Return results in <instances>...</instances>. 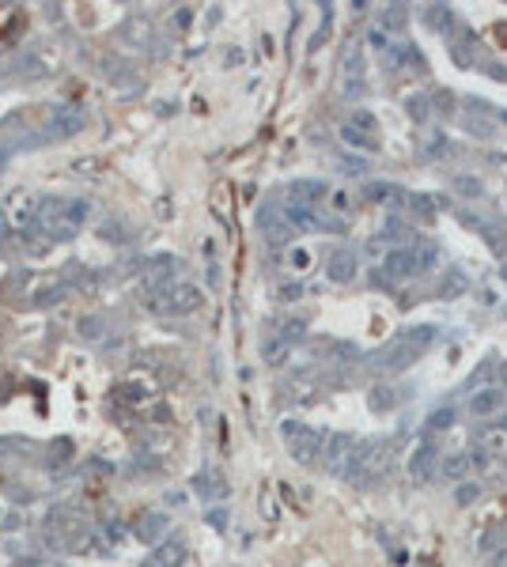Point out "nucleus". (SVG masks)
Segmentation results:
<instances>
[{
    "instance_id": "1",
    "label": "nucleus",
    "mask_w": 507,
    "mask_h": 567,
    "mask_svg": "<svg viewBox=\"0 0 507 567\" xmlns=\"http://www.w3.org/2000/svg\"><path fill=\"white\" fill-rule=\"evenodd\" d=\"M431 340H435V325H413L401 340H393L386 352H378L375 370H405V367H413V363L431 348Z\"/></svg>"
},
{
    "instance_id": "2",
    "label": "nucleus",
    "mask_w": 507,
    "mask_h": 567,
    "mask_svg": "<svg viewBox=\"0 0 507 567\" xmlns=\"http://www.w3.org/2000/svg\"><path fill=\"white\" fill-rule=\"evenodd\" d=\"M341 95L348 102L367 95V68H363V53L360 49H348L345 65H341Z\"/></svg>"
},
{
    "instance_id": "3",
    "label": "nucleus",
    "mask_w": 507,
    "mask_h": 567,
    "mask_svg": "<svg viewBox=\"0 0 507 567\" xmlns=\"http://www.w3.org/2000/svg\"><path fill=\"white\" fill-rule=\"evenodd\" d=\"M322 443H325V435H322V431L303 427L299 435L292 438V458L299 461V465H314V461L322 458Z\"/></svg>"
},
{
    "instance_id": "4",
    "label": "nucleus",
    "mask_w": 507,
    "mask_h": 567,
    "mask_svg": "<svg viewBox=\"0 0 507 567\" xmlns=\"http://www.w3.org/2000/svg\"><path fill=\"white\" fill-rule=\"evenodd\" d=\"M352 446H356V438L345 435V431H333V435H325L322 458H325V465H330L337 476H341V469H345V461H348V454H352Z\"/></svg>"
},
{
    "instance_id": "5",
    "label": "nucleus",
    "mask_w": 507,
    "mask_h": 567,
    "mask_svg": "<svg viewBox=\"0 0 507 567\" xmlns=\"http://www.w3.org/2000/svg\"><path fill=\"white\" fill-rule=\"evenodd\" d=\"M466 408H469V416H496L504 408V390L499 386H484V390H477L466 401Z\"/></svg>"
},
{
    "instance_id": "6",
    "label": "nucleus",
    "mask_w": 507,
    "mask_h": 567,
    "mask_svg": "<svg viewBox=\"0 0 507 567\" xmlns=\"http://www.w3.org/2000/svg\"><path fill=\"white\" fill-rule=\"evenodd\" d=\"M330 197V186L325 181H295L292 189H288V204H303V208H314L318 201H325Z\"/></svg>"
},
{
    "instance_id": "7",
    "label": "nucleus",
    "mask_w": 507,
    "mask_h": 567,
    "mask_svg": "<svg viewBox=\"0 0 507 567\" xmlns=\"http://www.w3.org/2000/svg\"><path fill=\"white\" fill-rule=\"evenodd\" d=\"M435 458H439L435 443H420V446H416V454L409 458V476H413L416 484H424L431 473H435Z\"/></svg>"
},
{
    "instance_id": "8",
    "label": "nucleus",
    "mask_w": 507,
    "mask_h": 567,
    "mask_svg": "<svg viewBox=\"0 0 507 567\" xmlns=\"http://www.w3.org/2000/svg\"><path fill=\"white\" fill-rule=\"evenodd\" d=\"M382 272L390 280H409V276H416V257H413V249H390L386 254V265H382Z\"/></svg>"
},
{
    "instance_id": "9",
    "label": "nucleus",
    "mask_w": 507,
    "mask_h": 567,
    "mask_svg": "<svg viewBox=\"0 0 507 567\" xmlns=\"http://www.w3.org/2000/svg\"><path fill=\"white\" fill-rule=\"evenodd\" d=\"M325 272H330V280H337V284H348V280L356 276V254L352 249H333L330 261H325Z\"/></svg>"
},
{
    "instance_id": "10",
    "label": "nucleus",
    "mask_w": 507,
    "mask_h": 567,
    "mask_svg": "<svg viewBox=\"0 0 507 567\" xmlns=\"http://www.w3.org/2000/svg\"><path fill=\"white\" fill-rule=\"evenodd\" d=\"M257 223L265 227V234H269L272 242H277V246H284V242H292V223H288L284 216H277V212L272 208H261V216H257Z\"/></svg>"
},
{
    "instance_id": "11",
    "label": "nucleus",
    "mask_w": 507,
    "mask_h": 567,
    "mask_svg": "<svg viewBox=\"0 0 507 567\" xmlns=\"http://www.w3.org/2000/svg\"><path fill=\"white\" fill-rule=\"evenodd\" d=\"M363 197L375 201V204H401L405 201L401 186H393V181H367V186H363Z\"/></svg>"
},
{
    "instance_id": "12",
    "label": "nucleus",
    "mask_w": 507,
    "mask_h": 567,
    "mask_svg": "<svg viewBox=\"0 0 507 567\" xmlns=\"http://www.w3.org/2000/svg\"><path fill=\"white\" fill-rule=\"evenodd\" d=\"M424 23H428L435 34H451L454 30V12L446 4H428L424 8Z\"/></svg>"
},
{
    "instance_id": "13",
    "label": "nucleus",
    "mask_w": 507,
    "mask_h": 567,
    "mask_svg": "<svg viewBox=\"0 0 507 567\" xmlns=\"http://www.w3.org/2000/svg\"><path fill=\"white\" fill-rule=\"evenodd\" d=\"M197 302H201V295H197L193 287H174V291L163 299V310H171V314H186V310L197 307Z\"/></svg>"
},
{
    "instance_id": "14",
    "label": "nucleus",
    "mask_w": 507,
    "mask_h": 567,
    "mask_svg": "<svg viewBox=\"0 0 507 567\" xmlns=\"http://www.w3.org/2000/svg\"><path fill=\"white\" fill-rule=\"evenodd\" d=\"M409 208V216H416V219H431L435 216V208H439V201L435 197H428V193H405V201H401Z\"/></svg>"
},
{
    "instance_id": "15",
    "label": "nucleus",
    "mask_w": 507,
    "mask_h": 567,
    "mask_svg": "<svg viewBox=\"0 0 507 567\" xmlns=\"http://www.w3.org/2000/svg\"><path fill=\"white\" fill-rule=\"evenodd\" d=\"M367 405H371V412H390V408L398 405V390H393V386H386V382L371 386Z\"/></svg>"
},
{
    "instance_id": "16",
    "label": "nucleus",
    "mask_w": 507,
    "mask_h": 567,
    "mask_svg": "<svg viewBox=\"0 0 507 567\" xmlns=\"http://www.w3.org/2000/svg\"><path fill=\"white\" fill-rule=\"evenodd\" d=\"M462 125H466L469 136H477V140H488L492 133H496V118H484V113H462Z\"/></svg>"
},
{
    "instance_id": "17",
    "label": "nucleus",
    "mask_w": 507,
    "mask_h": 567,
    "mask_svg": "<svg viewBox=\"0 0 507 567\" xmlns=\"http://www.w3.org/2000/svg\"><path fill=\"white\" fill-rule=\"evenodd\" d=\"M439 473H443L446 480H466V473H469V454H446V458L439 461Z\"/></svg>"
},
{
    "instance_id": "18",
    "label": "nucleus",
    "mask_w": 507,
    "mask_h": 567,
    "mask_svg": "<svg viewBox=\"0 0 507 567\" xmlns=\"http://www.w3.org/2000/svg\"><path fill=\"white\" fill-rule=\"evenodd\" d=\"M405 113H409V121H413V125H428V118H431L428 95H409L405 98Z\"/></svg>"
},
{
    "instance_id": "19",
    "label": "nucleus",
    "mask_w": 507,
    "mask_h": 567,
    "mask_svg": "<svg viewBox=\"0 0 507 567\" xmlns=\"http://www.w3.org/2000/svg\"><path fill=\"white\" fill-rule=\"evenodd\" d=\"M466 284H469V280H466V272H462V269H446V276L439 280L435 295H439V299H451V295H458Z\"/></svg>"
},
{
    "instance_id": "20",
    "label": "nucleus",
    "mask_w": 507,
    "mask_h": 567,
    "mask_svg": "<svg viewBox=\"0 0 507 567\" xmlns=\"http://www.w3.org/2000/svg\"><path fill=\"white\" fill-rule=\"evenodd\" d=\"M413 257H416V272H424V269H431V265H435V257H439V249L431 246V242H416L413 246Z\"/></svg>"
},
{
    "instance_id": "21",
    "label": "nucleus",
    "mask_w": 507,
    "mask_h": 567,
    "mask_svg": "<svg viewBox=\"0 0 507 567\" xmlns=\"http://www.w3.org/2000/svg\"><path fill=\"white\" fill-rule=\"evenodd\" d=\"M405 23H409V8H405V4H390V8L382 12V27L405 30Z\"/></svg>"
},
{
    "instance_id": "22",
    "label": "nucleus",
    "mask_w": 507,
    "mask_h": 567,
    "mask_svg": "<svg viewBox=\"0 0 507 567\" xmlns=\"http://www.w3.org/2000/svg\"><path fill=\"white\" fill-rule=\"evenodd\" d=\"M341 140H345V144H352V148H363V151H371V148H375V136L360 133V129H352V125H341Z\"/></svg>"
},
{
    "instance_id": "23",
    "label": "nucleus",
    "mask_w": 507,
    "mask_h": 567,
    "mask_svg": "<svg viewBox=\"0 0 507 567\" xmlns=\"http://www.w3.org/2000/svg\"><path fill=\"white\" fill-rule=\"evenodd\" d=\"M477 496H481V484H477V480H458V488H454V503H458V507L477 503Z\"/></svg>"
},
{
    "instance_id": "24",
    "label": "nucleus",
    "mask_w": 507,
    "mask_h": 567,
    "mask_svg": "<svg viewBox=\"0 0 507 567\" xmlns=\"http://www.w3.org/2000/svg\"><path fill=\"white\" fill-rule=\"evenodd\" d=\"M481 234L488 238V249H492V254H504V249H507V231H504V227L481 223Z\"/></svg>"
},
{
    "instance_id": "25",
    "label": "nucleus",
    "mask_w": 507,
    "mask_h": 567,
    "mask_svg": "<svg viewBox=\"0 0 507 567\" xmlns=\"http://www.w3.org/2000/svg\"><path fill=\"white\" fill-rule=\"evenodd\" d=\"M454 189H458L462 197H481L484 193V186L473 178V174H458V178H454Z\"/></svg>"
},
{
    "instance_id": "26",
    "label": "nucleus",
    "mask_w": 507,
    "mask_h": 567,
    "mask_svg": "<svg viewBox=\"0 0 507 567\" xmlns=\"http://www.w3.org/2000/svg\"><path fill=\"white\" fill-rule=\"evenodd\" d=\"M280 333H284V337H280L284 344H295V340H303V333H307V322H303V318H288Z\"/></svg>"
},
{
    "instance_id": "27",
    "label": "nucleus",
    "mask_w": 507,
    "mask_h": 567,
    "mask_svg": "<svg viewBox=\"0 0 507 567\" xmlns=\"http://www.w3.org/2000/svg\"><path fill=\"white\" fill-rule=\"evenodd\" d=\"M451 423H454V408H446V405L435 408V412L428 416V427H431V431H446Z\"/></svg>"
},
{
    "instance_id": "28",
    "label": "nucleus",
    "mask_w": 507,
    "mask_h": 567,
    "mask_svg": "<svg viewBox=\"0 0 507 567\" xmlns=\"http://www.w3.org/2000/svg\"><path fill=\"white\" fill-rule=\"evenodd\" d=\"M451 57L458 60V68H469V65H473V38H469L466 45L454 42V45H451Z\"/></svg>"
},
{
    "instance_id": "29",
    "label": "nucleus",
    "mask_w": 507,
    "mask_h": 567,
    "mask_svg": "<svg viewBox=\"0 0 507 567\" xmlns=\"http://www.w3.org/2000/svg\"><path fill=\"white\" fill-rule=\"evenodd\" d=\"M348 125H352V129H360V133H367V136H371V129H375V113H371V110H352V118H348Z\"/></svg>"
},
{
    "instance_id": "30",
    "label": "nucleus",
    "mask_w": 507,
    "mask_h": 567,
    "mask_svg": "<svg viewBox=\"0 0 507 567\" xmlns=\"http://www.w3.org/2000/svg\"><path fill=\"white\" fill-rule=\"evenodd\" d=\"M424 151H428V159H443L446 151H451V140H446L443 133H435V136L428 140V148H424Z\"/></svg>"
},
{
    "instance_id": "31",
    "label": "nucleus",
    "mask_w": 507,
    "mask_h": 567,
    "mask_svg": "<svg viewBox=\"0 0 507 567\" xmlns=\"http://www.w3.org/2000/svg\"><path fill=\"white\" fill-rule=\"evenodd\" d=\"M337 166H341L345 174H363V170H367V163H363V159H356V155H341Z\"/></svg>"
},
{
    "instance_id": "32",
    "label": "nucleus",
    "mask_w": 507,
    "mask_h": 567,
    "mask_svg": "<svg viewBox=\"0 0 507 567\" xmlns=\"http://www.w3.org/2000/svg\"><path fill=\"white\" fill-rule=\"evenodd\" d=\"M428 102H431V106H439V110H451V106H454V98H451V91H431V95H428Z\"/></svg>"
},
{
    "instance_id": "33",
    "label": "nucleus",
    "mask_w": 507,
    "mask_h": 567,
    "mask_svg": "<svg viewBox=\"0 0 507 567\" xmlns=\"http://www.w3.org/2000/svg\"><path fill=\"white\" fill-rule=\"evenodd\" d=\"M390 284H393V280L386 276L382 269H371V287H390Z\"/></svg>"
},
{
    "instance_id": "34",
    "label": "nucleus",
    "mask_w": 507,
    "mask_h": 567,
    "mask_svg": "<svg viewBox=\"0 0 507 567\" xmlns=\"http://www.w3.org/2000/svg\"><path fill=\"white\" fill-rule=\"evenodd\" d=\"M265 355H269L272 363H280L288 355V344H269V348H265Z\"/></svg>"
},
{
    "instance_id": "35",
    "label": "nucleus",
    "mask_w": 507,
    "mask_h": 567,
    "mask_svg": "<svg viewBox=\"0 0 507 567\" xmlns=\"http://www.w3.org/2000/svg\"><path fill=\"white\" fill-rule=\"evenodd\" d=\"M488 567H507V544L492 552V564H488Z\"/></svg>"
},
{
    "instance_id": "36",
    "label": "nucleus",
    "mask_w": 507,
    "mask_h": 567,
    "mask_svg": "<svg viewBox=\"0 0 507 567\" xmlns=\"http://www.w3.org/2000/svg\"><path fill=\"white\" fill-rule=\"evenodd\" d=\"M367 42L375 45V49H386V34H382V30H371V34H367Z\"/></svg>"
},
{
    "instance_id": "37",
    "label": "nucleus",
    "mask_w": 507,
    "mask_h": 567,
    "mask_svg": "<svg viewBox=\"0 0 507 567\" xmlns=\"http://www.w3.org/2000/svg\"><path fill=\"white\" fill-rule=\"evenodd\" d=\"M484 72H488V76H496V80H507V68H504V65H496V60H492V65L484 68Z\"/></svg>"
},
{
    "instance_id": "38",
    "label": "nucleus",
    "mask_w": 507,
    "mask_h": 567,
    "mask_svg": "<svg viewBox=\"0 0 507 567\" xmlns=\"http://www.w3.org/2000/svg\"><path fill=\"white\" fill-rule=\"evenodd\" d=\"M499 390H507V363L499 367Z\"/></svg>"
},
{
    "instance_id": "39",
    "label": "nucleus",
    "mask_w": 507,
    "mask_h": 567,
    "mask_svg": "<svg viewBox=\"0 0 507 567\" xmlns=\"http://www.w3.org/2000/svg\"><path fill=\"white\" fill-rule=\"evenodd\" d=\"M499 431H504V435H507V416H504V420H499Z\"/></svg>"
},
{
    "instance_id": "40",
    "label": "nucleus",
    "mask_w": 507,
    "mask_h": 567,
    "mask_svg": "<svg viewBox=\"0 0 507 567\" xmlns=\"http://www.w3.org/2000/svg\"><path fill=\"white\" fill-rule=\"evenodd\" d=\"M499 272H504V280H507V265H504V269H499Z\"/></svg>"
}]
</instances>
